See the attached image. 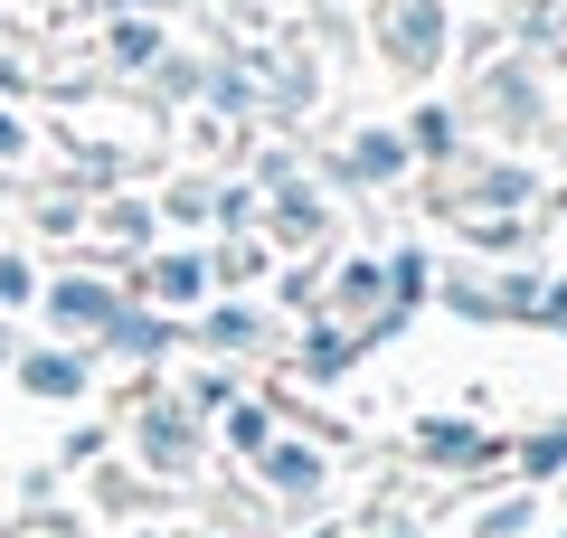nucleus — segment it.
I'll list each match as a JSON object with an SVG mask.
<instances>
[{"label": "nucleus", "mask_w": 567, "mask_h": 538, "mask_svg": "<svg viewBox=\"0 0 567 538\" xmlns=\"http://www.w3.org/2000/svg\"><path fill=\"white\" fill-rule=\"evenodd\" d=\"M10 142H20V133H10V123H0V152H10Z\"/></svg>", "instance_id": "1"}]
</instances>
